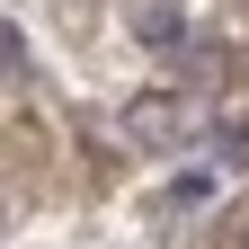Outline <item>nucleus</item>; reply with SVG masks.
<instances>
[{
	"mask_svg": "<svg viewBox=\"0 0 249 249\" xmlns=\"http://www.w3.org/2000/svg\"><path fill=\"white\" fill-rule=\"evenodd\" d=\"M223 142H231V160H249V124H231V134H223Z\"/></svg>",
	"mask_w": 249,
	"mask_h": 249,
	"instance_id": "1",
	"label": "nucleus"
}]
</instances>
